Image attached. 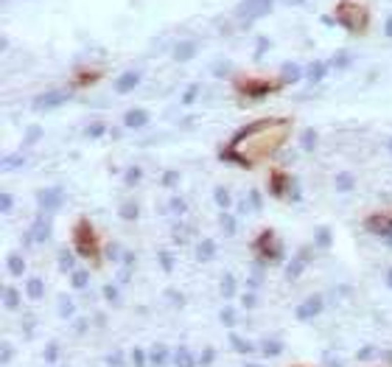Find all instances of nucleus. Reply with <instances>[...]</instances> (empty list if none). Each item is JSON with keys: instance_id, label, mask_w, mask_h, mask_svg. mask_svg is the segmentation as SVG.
<instances>
[{"instance_id": "nucleus-54", "label": "nucleus", "mask_w": 392, "mask_h": 367, "mask_svg": "<svg viewBox=\"0 0 392 367\" xmlns=\"http://www.w3.org/2000/svg\"><path fill=\"white\" fill-rule=\"evenodd\" d=\"M171 210H185V202H182V199H171Z\"/></svg>"}, {"instance_id": "nucleus-7", "label": "nucleus", "mask_w": 392, "mask_h": 367, "mask_svg": "<svg viewBox=\"0 0 392 367\" xmlns=\"http://www.w3.org/2000/svg\"><path fill=\"white\" fill-rule=\"evenodd\" d=\"M269 11H272V0H244V3L238 6V20L252 23V20H258V17L269 14Z\"/></svg>"}, {"instance_id": "nucleus-24", "label": "nucleus", "mask_w": 392, "mask_h": 367, "mask_svg": "<svg viewBox=\"0 0 392 367\" xmlns=\"http://www.w3.org/2000/svg\"><path fill=\"white\" fill-rule=\"evenodd\" d=\"M42 292H45L42 280H39V277H28V283H26V294H28V297L39 300V297H42Z\"/></svg>"}, {"instance_id": "nucleus-1", "label": "nucleus", "mask_w": 392, "mask_h": 367, "mask_svg": "<svg viewBox=\"0 0 392 367\" xmlns=\"http://www.w3.org/2000/svg\"><path fill=\"white\" fill-rule=\"evenodd\" d=\"M292 135V121L289 118H260V121L247 123L244 129L233 135L227 149L222 152V160L238 163L241 168H255L258 163L269 160Z\"/></svg>"}, {"instance_id": "nucleus-52", "label": "nucleus", "mask_w": 392, "mask_h": 367, "mask_svg": "<svg viewBox=\"0 0 392 367\" xmlns=\"http://www.w3.org/2000/svg\"><path fill=\"white\" fill-rule=\"evenodd\" d=\"M163 182H165V185H171V182H177V171H165V174H163Z\"/></svg>"}, {"instance_id": "nucleus-32", "label": "nucleus", "mask_w": 392, "mask_h": 367, "mask_svg": "<svg viewBox=\"0 0 392 367\" xmlns=\"http://www.w3.org/2000/svg\"><path fill=\"white\" fill-rule=\"evenodd\" d=\"M235 294V277L233 275H224V280H222V297H233Z\"/></svg>"}, {"instance_id": "nucleus-37", "label": "nucleus", "mask_w": 392, "mask_h": 367, "mask_svg": "<svg viewBox=\"0 0 392 367\" xmlns=\"http://www.w3.org/2000/svg\"><path fill=\"white\" fill-rule=\"evenodd\" d=\"M106 132V123H93V126H87V138H101V135Z\"/></svg>"}, {"instance_id": "nucleus-47", "label": "nucleus", "mask_w": 392, "mask_h": 367, "mask_svg": "<svg viewBox=\"0 0 392 367\" xmlns=\"http://www.w3.org/2000/svg\"><path fill=\"white\" fill-rule=\"evenodd\" d=\"M356 356H359L361 362H367V359H373V356H376V348H370V345H367V348H361V351L356 353Z\"/></svg>"}, {"instance_id": "nucleus-30", "label": "nucleus", "mask_w": 392, "mask_h": 367, "mask_svg": "<svg viewBox=\"0 0 392 367\" xmlns=\"http://www.w3.org/2000/svg\"><path fill=\"white\" fill-rule=\"evenodd\" d=\"M314 244H317V247H331V230L328 227H317V230H314Z\"/></svg>"}, {"instance_id": "nucleus-19", "label": "nucleus", "mask_w": 392, "mask_h": 367, "mask_svg": "<svg viewBox=\"0 0 392 367\" xmlns=\"http://www.w3.org/2000/svg\"><path fill=\"white\" fill-rule=\"evenodd\" d=\"M213 255H216V241L202 239L199 244H196V258H199V261H210Z\"/></svg>"}, {"instance_id": "nucleus-46", "label": "nucleus", "mask_w": 392, "mask_h": 367, "mask_svg": "<svg viewBox=\"0 0 392 367\" xmlns=\"http://www.w3.org/2000/svg\"><path fill=\"white\" fill-rule=\"evenodd\" d=\"M222 224H224V230H227V235H233V233H235V222H233V216L222 213Z\"/></svg>"}, {"instance_id": "nucleus-31", "label": "nucleus", "mask_w": 392, "mask_h": 367, "mask_svg": "<svg viewBox=\"0 0 392 367\" xmlns=\"http://www.w3.org/2000/svg\"><path fill=\"white\" fill-rule=\"evenodd\" d=\"M302 149L306 152L317 149V129H306V132H302Z\"/></svg>"}, {"instance_id": "nucleus-15", "label": "nucleus", "mask_w": 392, "mask_h": 367, "mask_svg": "<svg viewBox=\"0 0 392 367\" xmlns=\"http://www.w3.org/2000/svg\"><path fill=\"white\" fill-rule=\"evenodd\" d=\"M171 362H174V367H196V356L191 353V348L180 345L174 351V356H171Z\"/></svg>"}, {"instance_id": "nucleus-51", "label": "nucleus", "mask_w": 392, "mask_h": 367, "mask_svg": "<svg viewBox=\"0 0 392 367\" xmlns=\"http://www.w3.org/2000/svg\"><path fill=\"white\" fill-rule=\"evenodd\" d=\"M0 208H3V213L11 210V193H3V199H0Z\"/></svg>"}, {"instance_id": "nucleus-14", "label": "nucleus", "mask_w": 392, "mask_h": 367, "mask_svg": "<svg viewBox=\"0 0 392 367\" xmlns=\"http://www.w3.org/2000/svg\"><path fill=\"white\" fill-rule=\"evenodd\" d=\"M31 241H48V235H51V222H48V216H39L37 222L31 224Z\"/></svg>"}, {"instance_id": "nucleus-55", "label": "nucleus", "mask_w": 392, "mask_h": 367, "mask_svg": "<svg viewBox=\"0 0 392 367\" xmlns=\"http://www.w3.org/2000/svg\"><path fill=\"white\" fill-rule=\"evenodd\" d=\"M266 48H269V39H258V48H255V53L260 56V53H264Z\"/></svg>"}, {"instance_id": "nucleus-17", "label": "nucleus", "mask_w": 392, "mask_h": 367, "mask_svg": "<svg viewBox=\"0 0 392 367\" xmlns=\"http://www.w3.org/2000/svg\"><path fill=\"white\" fill-rule=\"evenodd\" d=\"M101 79V70H79V73L73 76V84L76 87H90V84H96V81Z\"/></svg>"}, {"instance_id": "nucleus-26", "label": "nucleus", "mask_w": 392, "mask_h": 367, "mask_svg": "<svg viewBox=\"0 0 392 367\" xmlns=\"http://www.w3.org/2000/svg\"><path fill=\"white\" fill-rule=\"evenodd\" d=\"M280 351H283V345L277 339H266L264 345H260V353H264L266 359H275V356H280Z\"/></svg>"}, {"instance_id": "nucleus-58", "label": "nucleus", "mask_w": 392, "mask_h": 367, "mask_svg": "<svg viewBox=\"0 0 392 367\" xmlns=\"http://www.w3.org/2000/svg\"><path fill=\"white\" fill-rule=\"evenodd\" d=\"M384 31H387V37H392V14L387 17V23H384Z\"/></svg>"}, {"instance_id": "nucleus-25", "label": "nucleus", "mask_w": 392, "mask_h": 367, "mask_svg": "<svg viewBox=\"0 0 392 367\" xmlns=\"http://www.w3.org/2000/svg\"><path fill=\"white\" fill-rule=\"evenodd\" d=\"M3 306H6V309H17V306H20V292H17L14 286H6L3 289Z\"/></svg>"}, {"instance_id": "nucleus-41", "label": "nucleus", "mask_w": 392, "mask_h": 367, "mask_svg": "<svg viewBox=\"0 0 392 367\" xmlns=\"http://www.w3.org/2000/svg\"><path fill=\"white\" fill-rule=\"evenodd\" d=\"M59 356V345L56 342H48V348H45V362H56Z\"/></svg>"}, {"instance_id": "nucleus-49", "label": "nucleus", "mask_w": 392, "mask_h": 367, "mask_svg": "<svg viewBox=\"0 0 392 367\" xmlns=\"http://www.w3.org/2000/svg\"><path fill=\"white\" fill-rule=\"evenodd\" d=\"M138 180H140V168H138V165H135L132 171H126V182H129V185H135V182H138Z\"/></svg>"}, {"instance_id": "nucleus-2", "label": "nucleus", "mask_w": 392, "mask_h": 367, "mask_svg": "<svg viewBox=\"0 0 392 367\" xmlns=\"http://www.w3.org/2000/svg\"><path fill=\"white\" fill-rule=\"evenodd\" d=\"M334 20L347 28L350 34H364L367 26H370V9H367V0H339V3H336Z\"/></svg>"}, {"instance_id": "nucleus-33", "label": "nucleus", "mask_w": 392, "mask_h": 367, "mask_svg": "<svg viewBox=\"0 0 392 367\" xmlns=\"http://www.w3.org/2000/svg\"><path fill=\"white\" fill-rule=\"evenodd\" d=\"M9 272L11 275H23L26 272V261L20 255H9Z\"/></svg>"}, {"instance_id": "nucleus-28", "label": "nucleus", "mask_w": 392, "mask_h": 367, "mask_svg": "<svg viewBox=\"0 0 392 367\" xmlns=\"http://www.w3.org/2000/svg\"><path fill=\"white\" fill-rule=\"evenodd\" d=\"M73 266H76L73 252H70V250H62V252H59V269H62V272H76Z\"/></svg>"}, {"instance_id": "nucleus-29", "label": "nucleus", "mask_w": 392, "mask_h": 367, "mask_svg": "<svg viewBox=\"0 0 392 367\" xmlns=\"http://www.w3.org/2000/svg\"><path fill=\"white\" fill-rule=\"evenodd\" d=\"M70 283H73V289H87L90 275H87V272H81V269H76V272H70Z\"/></svg>"}, {"instance_id": "nucleus-48", "label": "nucleus", "mask_w": 392, "mask_h": 367, "mask_svg": "<svg viewBox=\"0 0 392 367\" xmlns=\"http://www.w3.org/2000/svg\"><path fill=\"white\" fill-rule=\"evenodd\" d=\"M160 266H163L165 272L174 269V264H171V255H168V252H160Z\"/></svg>"}, {"instance_id": "nucleus-45", "label": "nucleus", "mask_w": 392, "mask_h": 367, "mask_svg": "<svg viewBox=\"0 0 392 367\" xmlns=\"http://www.w3.org/2000/svg\"><path fill=\"white\" fill-rule=\"evenodd\" d=\"M104 297L110 300V303H118V289L112 286V283H106V286H104Z\"/></svg>"}, {"instance_id": "nucleus-39", "label": "nucleus", "mask_w": 392, "mask_h": 367, "mask_svg": "<svg viewBox=\"0 0 392 367\" xmlns=\"http://www.w3.org/2000/svg\"><path fill=\"white\" fill-rule=\"evenodd\" d=\"M213 359H216V351H213V348H205V351H202V356H199V364L207 367V364H213Z\"/></svg>"}, {"instance_id": "nucleus-38", "label": "nucleus", "mask_w": 392, "mask_h": 367, "mask_svg": "<svg viewBox=\"0 0 392 367\" xmlns=\"http://www.w3.org/2000/svg\"><path fill=\"white\" fill-rule=\"evenodd\" d=\"M39 135H42V129H39V126H31V129L26 132V138H23V146H31L34 140L39 138Z\"/></svg>"}, {"instance_id": "nucleus-42", "label": "nucleus", "mask_w": 392, "mask_h": 367, "mask_svg": "<svg viewBox=\"0 0 392 367\" xmlns=\"http://www.w3.org/2000/svg\"><path fill=\"white\" fill-rule=\"evenodd\" d=\"M121 216H123V219H138V205H135V202L123 205V208H121Z\"/></svg>"}, {"instance_id": "nucleus-44", "label": "nucleus", "mask_w": 392, "mask_h": 367, "mask_svg": "<svg viewBox=\"0 0 392 367\" xmlns=\"http://www.w3.org/2000/svg\"><path fill=\"white\" fill-rule=\"evenodd\" d=\"M347 62H350V59H347V53L339 51V53H336V59L331 62V68H347Z\"/></svg>"}, {"instance_id": "nucleus-11", "label": "nucleus", "mask_w": 392, "mask_h": 367, "mask_svg": "<svg viewBox=\"0 0 392 367\" xmlns=\"http://www.w3.org/2000/svg\"><path fill=\"white\" fill-rule=\"evenodd\" d=\"M308 255H311V252H308L306 247H302V250H297V255L286 266V280H297V277L302 275V269H306V264H308Z\"/></svg>"}, {"instance_id": "nucleus-40", "label": "nucleus", "mask_w": 392, "mask_h": 367, "mask_svg": "<svg viewBox=\"0 0 392 367\" xmlns=\"http://www.w3.org/2000/svg\"><path fill=\"white\" fill-rule=\"evenodd\" d=\"M132 362H135V367H146V351L143 348H135L132 351Z\"/></svg>"}, {"instance_id": "nucleus-18", "label": "nucleus", "mask_w": 392, "mask_h": 367, "mask_svg": "<svg viewBox=\"0 0 392 367\" xmlns=\"http://www.w3.org/2000/svg\"><path fill=\"white\" fill-rule=\"evenodd\" d=\"M328 70H331V62H311V64H308V81H311V84L322 81Z\"/></svg>"}, {"instance_id": "nucleus-27", "label": "nucleus", "mask_w": 392, "mask_h": 367, "mask_svg": "<svg viewBox=\"0 0 392 367\" xmlns=\"http://www.w3.org/2000/svg\"><path fill=\"white\" fill-rule=\"evenodd\" d=\"M230 345H233L235 353H252V342L241 339V336H235V334H230Z\"/></svg>"}, {"instance_id": "nucleus-20", "label": "nucleus", "mask_w": 392, "mask_h": 367, "mask_svg": "<svg viewBox=\"0 0 392 367\" xmlns=\"http://www.w3.org/2000/svg\"><path fill=\"white\" fill-rule=\"evenodd\" d=\"M193 53H196V42H191V39H185V42L174 45V59H177V62H188Z\"/></svg>"}, {"instance_id": "nucleus-50", "label": "nucleus", "mask_w": 392, "mask_h": 367, "mask_svg": "<svg viewBox=\"0 0 392 367\" xmlns=\"http://www.w3.org/2000/svg\"><path fill=\"white\" fill-rule=\"evenodd\" d=\"M3 165H6V168H14V165L20 168V165H23V157H6Z\"/></svg>"}, {"instance_id": "nucleus-16", "label": "nucleus", "mask_w": 392, "mask_h": 367, "mask_svg": "<svg viewBox=\"0 0 392 367\" xmlns=\"http://www.w3.org/2000/svg\"><path fill=\"white\" fill-rule=\"evenodd\" d=\"M123 123H126L129 129H140L148 123V112L146 110H129L126 115H123Z\"/></svg>"}, {"instance_id": "nucleus-57", "label": "nucleus", "mask_w": 392, "mask_h": 367, "mask_svg": "<svg viewBox=\"0 0 392 367\" xmlns=\"http://www.w3.org/2000/svg\"><path fill=\"white\" fill-rule=\"evenodd\" d=\"M9 359H11V345L6 342V345H3V362H9Z\"/></svg>"}, {"instance_id": "nucleus-3", "label": "nucleus", "mask_w": 392, "mask_h": 367, "mask_svg": "<svg viewBox=\"0 0 392 367\" xmlns=\"http://www.w3.org/2000/svg\"><path fill=\"white\" fill-rule=\"evenodd\" d=\"M233 87H235V93L244 98V104H255L264 96H269V93L280 90L283 79L277 81V79H260V76H238V79H233Z\"/></svg>"}, {"instance_id": "nucleus-35", "label": "nucleus", "mask_w": 392, "mask_h": 367, "mask_svg": "<svg viewBox=\"0 0 392 367\" xmlns=\"http://www.w3.org/2000/svg\"><path fill=\"white\" fill-rule=\"evenodd\" d=\"M73 311H76V306H73V300H70V297H62V300H59V314H62L64 319L73 317Z\"/></svg>"}, {"instance_id": "nucleus-10", "label": "nucleus", "mask_w": 392, "mask_h": 367, "mask_svg": "<svg viewBox=\"0 0 392 367\" xmlns=\"http://www.w3.org/2000/svg\"><path fill=\"white\" fill-rule=\"evenodd\" d=\"M322 309H325L322 297H319V294H314V297H308L306 303H300V306H297V319H314V317H317Z\"/></svg>"}, {"instance_id": "nucleus-43", "label": "nucleus", "mask_w": 392, "mask_h": 367, "mask_svg": "<svg viewBox=\"0 0 392 367\" xmlns=\"http://www.w3.org/2000/svg\"><path fill=\"white\" fill-rule=\"evenodd\" d=\"M199 96V84H191L185 90V96H182V104H193V98Z\"/></svg>"}, {"instance_id": "nucleus-36", "label": "nucleus", "mask_w": 392, "mask_h": 367, "mask_svg": "<svg viewBox=\"0 0 392 367\" xmlns=\"http://www.w3.org/2000/svg\"><path fill=\"white\" fill-rule=\"evenodd\" d=\"M216 202H219V208H230V193H227V188H216Z\"/></svg>"}, {"instance_id": "nucleus-60", "label": "nucleus", "mask_w": 392, "mask_h": 367, "mask_svg": "<svg viewBox=\"0 0 392 367\" xmlns=\"http://www.w3.org/2000/svg\"><path fill=\"white\" fill-rule=\"evenodd\" d=\"M247 367H260V364H255V362H249V364H247Z\"/></svg>"}, {"instance_id": "nucleus-21", "label": "nucleus", "mask_w": 392, "mask_h": 367, "mask_svg": "<svg viewBox=\"0 0 392 367\" xmlns=\"http://www.w3.org/2000/svg\"><path fill=\"white\" fill-rule=\"evenodd\" d=\"M148 362H151V367H163L165 362H168V348H165V345H154L151 351H148Z\"/></svg>"}, {"instance_id": "nucleus-5", "label": "nucleus", "mask_w": 392, "mask_h": 367, "mask_svg": "<svg viewBox=\"0 0 392 367\" xmlns=\"http://www.w3.org/2000/svg\"><path fill=\"white\" fill-rule=\"evenodd\" d=\"M252 252L260 258V261H266V264L280 261V258H283V244H280V239L275 235V230H260L258 239H255V244H252Z\"/></svg>"}, {"instance_id": "nucleus-59", "label": "nucleus", "mask_w": 392, "mask_h": 367, "mask_svg": "<svg viewBox=\"0 0 392 367\" xmlns=\"http://www.w3.org/2000/svg\"><path fill=\"white\" fill-rule=\"evenodd\" d=\"M286 6H300V3H306V0H283Z\"/></svg>"}, {"instance_id": "nucleus-4", "label": "nucleus", "mask_w": 392, "mask_h": 367, "mask_svg": "<svg viewBox=\"0 0 392 367\" xmlns=\"http://www.w3.org/2000/svg\"><path fill=\"white\" fill-rule=\"evenodd\" d=\"M73 247L81 258H90L93 264H101V244H98V235L93 230V224L87 219H79L73 227Z\"/></svg>"}, {"instance_id": "nucleus-12", "label": "nucleus", "mask_w": 392, "mask_h": 367, "mask_svg": "<svg viewBox=\"0 0 392 367\" xmlns=\"http://www.w3.org/2000/svg\"><path fill=\"white\" fill-rule=\"evenodd\" d=\"M64 101H68V93H62V90L42 93V96H37V101H34V110H53V106H59Z\"/></svg>"}, {"instance_id": "nucleus-8", "label": "nucleus", "mask_w": 392, "mask_h": 367, "mask_svg": "<svg viewBox=\"0 0 392 367\" xmlns=\"http://www.w3.org/2000/svg\"><path fill=\"white\" fill-rule=\"evenodd\" d=\"M37 202H39V208H42V213H53V210L62 208L64 193L59 191V188H45V191L37 193Z\"/></svg>"}, {"instance_id": "nucleus-53", "label": "nucleus", "mask_w": 392, "mask_h": 367, "mask_svg": "<svg viewBox=\"0 0 392 367\" xmlns=\"http://www.w3.org/2000/svg\"><path fill=\"white\" fill-rule=\"evenodd\" d=\"M249 202H252V208H260V193L252 191V193H249Z\"/></svg>"}, {"instance_id": "nucleus-13", "label": "nucleus", "mask_w": 392, "mask_h": 367, "mask_svg": "<svg viewBox=\"0 0 392 367\" xmlns=\"http://www.w3.org/2000/svg\"><path fill=\"white\" fill-rule=\"evenodd\" d=\"M140 84V73H135V70H129V73H121L115 79V93H121V96H126L129 90H135V87Z\"/></svg>"}, {"instance_id": "nucleus-6", "label": "nucleus", "mask_w": 392, "mask_h": 367, "mask_svg": "<svg viewBox=\"0 0 392 367\" xmlns=\"http://www.w3.org/2000/svg\"><path fill=\"white\" fill-rule=\"evenodd\" d=\"M364 227L370 230V233L381 235L384 244L392 247V210H387V213H373V216H367V219H364Z\"/></svg>"}, {"instance_id": "nucleus-61", "label": "nucleus", "mask_w": 392, "mask_h": 367, "mask_svg": "<svg viewBox=\"0 0 392 367\" xmlns=\"http://www.w3.org/2000/svg\"><path fill=\"white\" fill-rule=\"evenodd\" d=\"M389 152H392V140H389Z\"/></svg>"}, {"instance_id": "nucleus-9", "label": "nucleus", "mask_w": 392, "mask_h": 367, "mask_svg": "<svg viewBox=\"0 0 392 367\" xmlns=\"http://www.w3.org/2000/svg\"><path fill=\"white\" fill-rule=\"evenodd\" d=\"M289 185H292V180H289L286 171L275 168V171L269 174V191H272V197L283 199V197H286V191H289Z\"/></svg>"}, {"instance_id": "nucleus-56", "label": "nucleus", "mask_w": 392, "mask_h": 367, "mask_svg": "<svg viewBox=\"0 0 392 367\" xmlns=\"http://www.w3.org/2000/svg\"><path fill=\"white\" fill-rule=\"evenodd\" d=\"M244 306L247 309H255V294H244Z\"/></svg>"}, {"instance_id": "nucleus-34", "label": "nucleus", "mask_w": 392, "mask_h": 367, "mask_svg": "<svg viewBox=\"0 0 392 367\" xmlns=\"http://www.w3.org/2000/svg\"><path fill=\"white\" fill-rule=\"evenodd\" d=\"M219 317H222V322L227 325V328H233V325H235V309H233V306H224V309L219 311Z\"/></svg>"}, {"instance_id": "nucleus-23", "label": "nucleus", "mask_w": 392, "mask_h": 367, "mask_svg": "<svg viewBox=\"0 0 392 367\" xmlns=\"http://www.w3.org/2000/svg\"><path fill=\"white\" fill-rule=\"evenodd\" d=\"M300 79H302V70L297 68L294 62L283 64V81H286V84H294V81H300Z\"/></svg>"}, {"instance_id": "nucleus-22", "label": "nucleus", "mask_w": 392, "mask_h": 367, "mask_svg": "<svg viewBox=\"0 0 392 367\" xmlns=\"http://www.w3.org/2000/svg\"><path fill=\"white\" fill-rule=\"evenodd\" d=\"M353 185H356V180H353V174H350V171H342V174H336V191H339V193L353 191Z\"/></svg>"}]
</instances>
